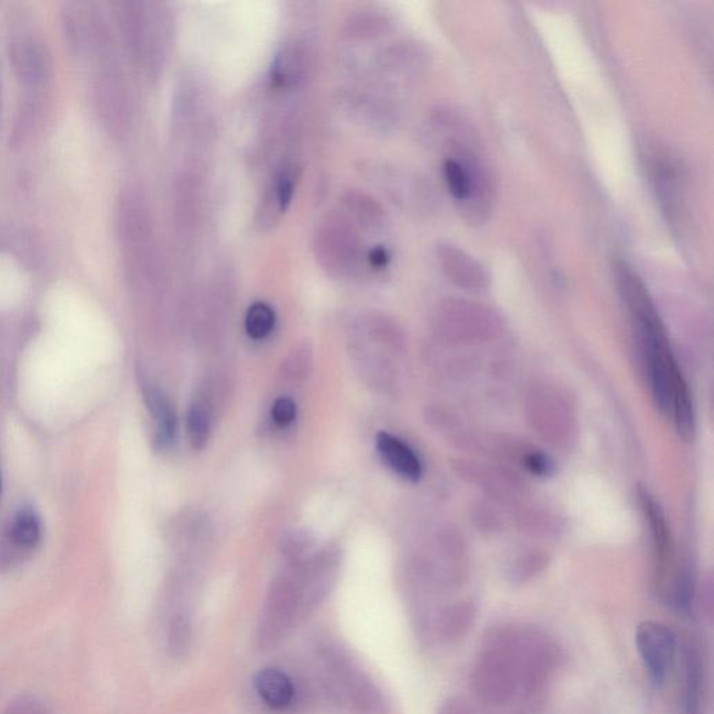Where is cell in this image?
<instances>
[{
  "instance_id": "cell-26",
  "label": "cell",
  "mask_w": 714,
  "mask_h": 714,
  "mask_svg": "<svg viewBox=\"0 0 714 714\" xmlns=\"http://www.w3.org/2000/svg\"><path fill=\"white\" fill-rule=\"evenodd\" d=\"M313 543V535L309 530L292 529L282 539V551L289 560L299 562L300 558L311 549Z\"/></svg>"
},
{
  "instance_id": "cell-7",
  "label": "cell",
  "mask_w": 714,
  "mask_h": 714,
  "mask_svg": "<svg viewBox=\"0 0 714 714\" xmlns=\"http://www.w3.org/2000/svg\"><path fill=\"white\" fill-rule=\"evenodd\" d=\"M650 173L657 200L671 221H680L687 204V169L677 155L667 150L656 151L650 161Z\"/></svg>"
},
{
  "instance_id": "cell-24",
  "label": "cell",
  "mask_w": 714,
  "mask_h": 714,
  "mask_svg": "<svg viewBox=\"0 0 714 714\" xmlns=\"http://www.w3.org/2000/svg\"><path fill=\"white\" fill-rule=\"evenodd\" d=\"M641 501L643 511H645L646 518H648L650 523V529H652L657 554L664 558L668 550V530L666 522H664L662 511H660V507H657L655 500H653L646 491H642Z\"/></svg>"
},
{
  "instance_id": "cell-2",
  "label": "cell",
  "mask_w": 714,
  "mask_h": 714,
  "mask_svg": "<svg viewBox=\"0 0 714 714\" xmlns=\"http://www.w3.org/2000/svg\"><path fill=\"white\" fill-rule=\"evenodd\" d=\"M115 14L123 44L134 62L150 76L158 74L171 40L168 10L161 3L120 2Z\"/></svg>"
},
{
  "instance_id": "cell-14",
  "label": "cell",
  "mask_w": 714,
  "mask_h": 714,
  "mask_svg": "<svg viewBox=\"0 0 714 714\" xmlns=\"http://www.w3.org/2000/svg\"><path fill=\"white\" fill-rule=\"evenodd\" d=\"M436 260L445 277L465 291H483L489 286V274L483 264L462 247L441 243Z\"/></svg>"
},
{
  "instance_id": "cell-22",
  "label": "cell",
  "mask_w": 714,
  "mask_h": 714,
  "mask_svg": "<svg viewBox=\"0 0 714 714\" xmlns=\"http://www.w3.org/2000/svg\"><path fill=\"white\" fill-rule=\"evenodd\" d=\"M12 539L21 547L37 546L41 540V521L37 512L31 508H23L17 512L12 526Z\"/></svg>"
},
{
  "instance_id": "cell-5",
  "label": "cell",
  "mask_w": 714,
  "mask_h": 714,
  "mask_svg": "<svg viewBox=\"0 0 714 714\" xmlns=\"http://www.w3.org/2000/svg\"><path fill=\"white\" fill-rule=\"evenodd\" d=\"M339 102L353 122L371 132H391L401 120L397 94L377 83L348 87L342 91Z\"/></svg>"
},
{
  "instance_id": "cell-1",
  "label": "cell",
  "mask_w": 714,
  "mask_h": 714,
  "mask_svg": "<svg viewBox=\"0 0 714 714\" xmlns=\"http://www.w3.org/2000/svg\"><path fill=\"white\" fill-rule=\"evenodd\" d=\"M429 136L447 151L443 178L462 217L483 224L493 211L496 185L472 127L459 113L438 109L429 120Z\"/></svg>"
},
{
  "instance_id": "cell-30",
  "label": "cell",
  "mask_w": 714,
  "mask_h": 714,
  "mask_svg": "<svg viewBox=\"0 0 714 714\" xmlns=\"http://www.w3.org/2000/svg\"><path fill=\"white\" fill-rule=\"evenodd\" d=\"M366 260L369 261L373 268H384L387 267L388 261H390V254L384 247H376V249H371L366 254Z\"/></svg>"
},
{
  "instance_id": "cell-6",
  "label": "cell",
  "mask_w": 714,
  "mask_h": 714,
  "mask_svg": "<svg viewBox=\"0 0 714 714\" xmlns=\"http://www.w3.org/2000/svg\"><path fill=\"white\" fill-rule=\"evenodd\" d=\"M426 49L413 41H399L381 49L374 58L373 69L376 83L397 94L401 87L409 86L419 79L426 69Z\"/></svg>"
},
{
  "instance_id": "cell-21",
  "label": "cell",
  "mask_w": 714,
  "mask_h": 714,
  "mask_svg": "<svg viewBox=\"0 0 714 714\" xmlns=\"http://www.w3.org/2000/svg\"><path fill=\"white\" fill-rule=\"evenodd\" d=\"M211 408L203 399H194L187 412L186 430L194 450H203L211 436Z\"/></svg>"
},
{
  "instance_id": "cell-16",
  "label": "cell",
  "mask_w": 714,
  "mask_h": 714,
  "mask_svg": "<svg viewBox=\"0 0 714 714\" xmlns=\"http://www.w3.org/2000/svg\"><path fill=\"white\" fill-rule=\"evenodd\" d=\"M339 211L351 221L357 231L367 235H380L388 224L383 205L362 190L353 189L344 193Z\"/></svg>"
},
{
  "instance_id": "cell-31",
  "label": "cell",
  "mask_w": 714,
  "mask_h": 714,
  "mask_svg": "<svg viewBox=\"0 0 714 714\" xmlns=\"http://www.w3.org/2000/svg\"><path fill=\"white\" fill-rule=\"evenodd\" d=\"M0 490H2V476H0Z\"/></svg>"
},
{
  "instance_id": "cell-25",
  "label": "cell",
  "mask_w": 714,
  "mask_h": 714,
  "mask_svg": "<svg viewBox=\"0 0 714 714\" xmlns=\"http://www.w3.org/2000/svg\"><path fill=\"white\" fill-rule=\"evenodd\" d=\"M311 366H313V353H311L310 346H298L291 355L286 357L284 376L288 380L299 383L309 377Z\"/></svg>"
},
{
  "instance_id": "cell-23",
  "label": "cell",
  "mask_w": 714,
  "mask_h": 714,
  "mask_svg": "<svg viewBox=\"0 0 714 714\" xmlns=\"http://www.w3.org/2000/svg\"><path fill=\"white\" fill-rule=\"evenodd\" d=\"M275 311L264 302H257L249 307L245 318V328L250 338L260 341L267 338L275 327Z\"/></svg>"
},
{
  "instance_id": "cell-19",
  "label": "cell",
  "mask_w": 714,
  "mask_h": 714,
  "mask_svg": "<svg viewBox=\"0 0 714 714\" xmlns=\"http://www.w3.org/2000/svg\"><path fill=\"white\" fill-rule=\"evenodd\" d=\"M256 689L265 705L275 710L288 708L295 695L292 681L277 668L260 671L256 677Z\"/></svg>"
},
{
  "instance_id": "cell-29",
  "label": "cell",
  "mask_w": 714,
  "mask_h": 714,
  "mask_svg": "<svg viewBox=\"0 0 714 714\" xmlns=\"http://www.w3.org/2000/svg\"><path fill=\"white\" fill-rule=\"evenodd\" d=\"M5 714H48L42 702L35 698H20L10 703Z\"/></svg>"
},
{
  "instance_id": "cell-9",
  "label": "cell",
  "mask_w": 714,
  "mask_h": 714,
  "mask_svg": "<svg viewBox=\"0 0 714 714\" xmlns=\"http://www.w3.org/2000/svg\"><path fill=\"white\" fill-rule=\"evenodd\" d=\"M636 646L653 684L660 687L666 681L675 659L677 642L666 625L645 621L636 629Z\"/></svg>"
},
{
  "instance_id": "cell-12",
  "label": "cell",
  "mask_w": 714,
  "mask_h": 714,
  "mask_svg": "<svg viewBox=\"0 0 714 714\" xmlns=\"http://www.w3.org/2000/svg\"><path fill=\"white\" fill-rule=\"evenodd\" d=\"M299 179V166L291 158H282L275 166L270 185L265 189L257 210V225L267 231L277 225L288 211Z\"/></svg>"
},
{
  "instance_id": "cell-3",
  "label": "cell",
  "mask_w": 714,
  "mask_h": 714,
  "mask_svg": "<svg viewBox=\"0 0 714 714\" xmlns=\"http://www.w3.org/2000/svg\"><path fill=\"white\" fill-rule=\"evenodd\" d=\"M116 218L127 263L137 275L147 281H158L161 275V254L146 200L133 190L123 193L119 199Z\"/></svg>"
},
{
  "instance_id": "cell-20",
  "label": "cell",
  "mask_w": 714,
  "mask_h": 714,
  "mask_svg": "<svg viewBox=\"0 0 714 714\" xmlns=\"http://www.w3.org/2000/svg\"><path fill=\"white\" fill-rule=\"evenodd\" d=\"M391 27L387 14L377 9H362L346 20L344 33L351 41H371L383 37Z\"/></svg>"
},
{
  "instance_id": "cell-18",
  "label": "cell",
  "mask_w": 714,
  "mask_h": 714,
  "mask_svg": "<svg viewBox=\"0 0 714 714\" xmlns=\"http://www.w3.org/2000/svg\"><path fill=\"white\" fill-rule=\"evenodd\" d=\"M378 454L397 475L409 482H417L423 475V465L416 452L401 438L390 433L377 434Z\"/></svg>"
},
{
  "instance_id": "cell-28",
  "label": "cell",
  "mask_w": 714,
  "mask_h": 714,
  "mask_svg": "<svg viewBox=\"0 0 714 714\" xmlns=\"http://www.w3.org/2000/svg\"><path fill=\"white\" fill-rule=\"evenodd\" d=\"M526 468L537 476H549L554 472V462L542 452H532L525 457Z\"/></svg>"
},
{
  "instance_id": "cell-13",
  "label": "cell",
  "mask_w": 714,
  "mask_h": 714,
  "mask_svg": "<svg viewBox=\"0 0 714 714\" xmlns=\"http://www.w3.org/2000/svg\"><path fill=\"white\" fill-rule=\"evenodd\" d=\"M314 67V52L303 40H291L282 45L274 56L271 80L275 88L296 91L309 80Z\"/></svg>"
},
{
  "instance_id": "cell-27",
  "label": "cell",
  "mask_w": 714,
  "mask_h": 714,
  "mask_svg": "<svg viewBox=\"0 0 714 714\" xmlns=\"http://www.w3.org/2000/svg\"><path fill=\"white\" fill-rule=\"evenodd\" d=\"M296 415H298V408H296V404L291 398H279L274 402V405H272V420H274L278 426H289V424L295 422Z\"/></svg>"
},
{
  "instance_id": "cell-4",
  "label": "cell",
  "mask_w": 714,
  "mask_h": 714,
  "mask_svg": "<svg viewBox=\"0 0 714 714\" xmlns=\"http://www.w3.org/2000/svg\"><path fill=\"white\" fill-rule=\"evenodd\" d=\"M360 235L362 233L341 211L328 212L314 229L313 250L317 263L331 277H355L366 258Z\"/></svg>"
},
{
  "instance_id": "cell-17",
  "label": "cell",
  "mask_w": 714,
  "mask_h": 714,
  "mask_svg": "<svg viewBox=\"0 0 714 714\" xmlns=\"http://www.w3.org/2000/svg\"><path fill=\"white\" fill-rule=\"evenodd\" d=\"M144 401L155 424L154 443L159 450L169 447L176 436V416L165 392L148 378H141Z\"/></svg>"
},
{
  "instance_id": "cell-8",
  "label": "cell",
  "mask_w": 714,
  "mask_h": 714,
  "mask_svg": "<svg viewBox=\"0 0 714 714\" xmlns=\"http://www.w3.org/2000/svg\"><path fill=\"white\" fill-rule=\"evenodd\" d=\"M95 102L104 125L112 133H125L130 122V98L125 77L113 63H105L98 73Z\"/></svg>"
},
{
  "instance_id": "cell-15",
  "label": "cell",
  "mask_w": 714,
  "mask_h": 714,
  "mask_svg": "<svg viewBox=\"0 0 714 714\" xmlns=\"http://www.w3.org/2000/svg\"><path fill=\"white\" fill-rule=\"evenodd\" d=\"M436 321L444 331L493 330L498 324L493 310L468 300H444L436 310Z\"/></svg>"
},
{
  "instance_id": "cell-10",
  "label": "cell",
  "mask_w": 714,
  "mask_h": 714,
  "mask_svg": "<svg viewBox=\"0 0 714 714\" xmlns=\"http://www.w3.org/2000/svg\"><path fill=\"white\" fill-rule=\"evenodd\" d=\"M9 55L14 72L26 86H42L52 70L51 53L41 37L27 28L12 34Z\"/></svg>"
},
{
  "instance_id": "cell-11",
  "label": "cell",
  "mask_w": 714,
  "mask_h": 714,
  "mask_svg": "<svg viewBox=\"0 0 714 714\" xmlns=\"http://www.w3.org/2000/svg\"><path fill=\"white\" fill-rule=\"evenodd\" d=\"M63 26L73 47L105 56L111 49L109 31L100 13L88 3H74L63 12Z\"/></svg>"
}]
</instances>
